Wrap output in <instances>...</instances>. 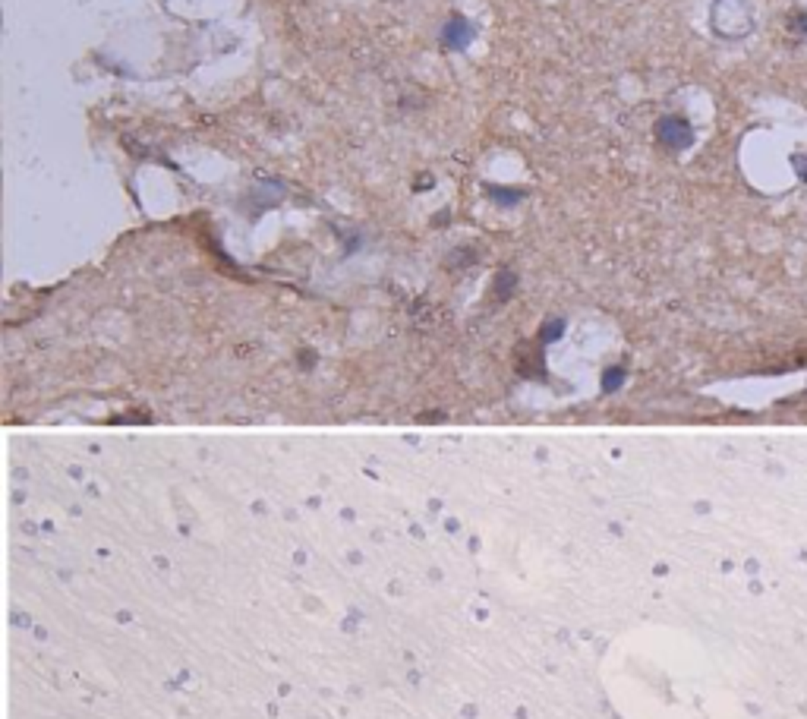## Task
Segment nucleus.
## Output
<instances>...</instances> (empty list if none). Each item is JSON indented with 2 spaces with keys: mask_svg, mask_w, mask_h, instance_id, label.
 Instances as JSON below:
<instances>
[{
  "mask_svg": "<svg viewBox=\"0 0 807 719\" xmlns=\"http://www.w3.org/2000/svg\"><path fill=\"white\" fill-rule=\"evenodd\" d=\"M659 136L665 139V142L672 145V149H684V145L691 142L694 139V133H691V126L684 124V120H663V126H659Z\"/></svg>",
  "mask_w": 807,
  "mask_h": 719,
  "instance_id": "nucleus-1",
  "label": "nucleus"
},
{
  "mask_svg": "<svg viewBox=\"0 0 807 719\" xmlns=\"http://www.w3.org/2000/svg\"><path fill=\"white\" fill-rule=\"evenodd\" d=\"M788 26H792V32H798L801 38H807V10H801V13H794Z\"/></svg>",
  "mask_w": 807,
  "mask_h": 719,
  "instance_id": "nucleus-2",
  "label": "nucleus"
},
{
  "mask_svg": "<svg viewBox=\"0 0 807 719\" xmlns=\"http://www.w3.org/2000/svg\"><path fill=\"white\" fill-rule=\"evenodd\" d=\"M792 165H794V167H801V177H804V180H807V158H804V155L792 158Z\"/></svg>",
  "mask_w": 807,
  "mask_h": 719,
  "instance_id": "nucleus-3",
  "label": "nucleus"
}]
</instances>
